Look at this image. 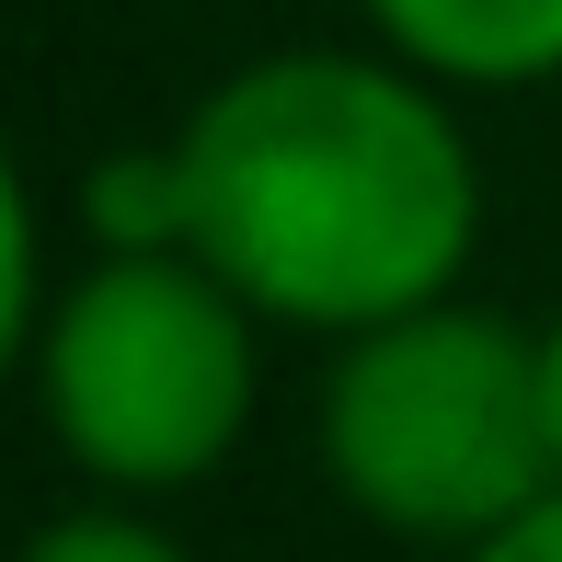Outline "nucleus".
Returning a JSON list of instances; mask_svg holds the SVG:
<instances>
[{
    "instance_id": "f257e3e1",
    "label": "nucleus",
    "mask_w": 562,
    "mask_h": 562,
    "mask_svg": "<svg viewBox=\"0 0 562 562\" xmlns=\"http://www.w3.org/2000/svg\"><path fill=\"white\" fill-rule=\"evenodd\" d=\"M184 252L288 334H368L471 276L482 161L459 92L391 46H276L195 92Z\"/></svg>"
},
{
    "instance_id": "f03ea898",
    "label": "nucleus",
    "mask_w": 562,
    "mask_h": 562,
    "mask_svg": "<svg viewBox=\"0 0 562 562\" xmlns=\"http://www.w3.org/2000/svg\"><path fill=\"white\" fill-rule=\"evenodd\" d=\"M322 482L391 540L471 551L517 505L551 494V414H540V334L482 299H425L368 334H334L311 414Z\"/></svg>"
},
{
    "instance_id": "7ed1b4c3",
    "label": "nucleus",
    "mask_w": 562,
    "mask_h": 562,
    "mask_svg": "<svg viewBox=\"0 0 562 562\" xmlns=\"http://www.w3.org/2000/svg\"><path fill=\"white\" fill-rule=\"evenodd\" d=\"M35 414L104 494H184L252 437L265 311L207 252H92L35 334Z\"/></svg>"
},
{
    "instance_id": "20e7f679",
    "label": "nucleus",
    "mask_w": 562,
    "mask_h": 562,
    "mask_svg": "<svg viewBox=\"0 0 562 562\" xmlns=\"http://www.w3.org/2000/svg\"><path fill=\"white\" fill-rule=\"evenodd\" d=\"M391 58L448 92H540L562 81V0H356Z\"/></svg>"
},
{
    "instance_id": "39448f33",
    "label": "nucleus",
    "mask_w": 562,
    "mask_h": 562,
    "mask_svg": "<svg viewBox=\"0 0 562 562\" xmlns=\"http://www.w3.org/2000/svg\"><path fill=\"white\" fill-rule=\"evenodd\" d=\"M81 218H92V252H172V241H184V149L149 138V149L92 161Z\"/></svg>"
},
{
    "instance_id": "423d86ee",
    "label": "nucleus",
    "mask_w": 562,
    "mask_h": 562,
    "mask_svg": "<svg viewBox=\"0 0 562 562\" xmlns=\"http://www.w3.org/2000/svg\"><path fill=\"white\" fill-rule=\"evenodd\" d=\"M46 218H35V184H23L12 138H0V379L35 368V334H46Z\"/></svg>"
},
{
    "instance_id": "0eeeda50",
    "label": "nucleus",
    "mask_w": 562,
    "mask_h": 562,
    "mask_svg": "<svg viewBox=\"0 0 562 562\" xmlns=\"http://www.w3.org/2000/svg\"><path fill=\"white\" fill-rule=\"evenodd\" d=\"M12 562H195V551L172 540L161 517H138V505H69V517H46Z\"/></svg>"
},
{
    "instance_id": "6e6552de",
    "label": "nucleus",
    "mask_w": 562,
    "mask_h": 562,
    "mask_svg": "<svg viewBox=\"0 0 562 562\" xmlns=\"http://www.w3.org/2000/svg\"><path fill=\"white\" fill-rule=\"evenodd\" d=\"M459 562H562V482H551L540 505H517V517H505L494 540H471Z\"/></svg>"
},
{
    "instance_id": "1a4fd4ad",
    "label": "nucleus",
    "mask_w": 562,
    "mask_h": 562,
    "mask_svg": "<svg viewBox=\"0 0 562 562\" xmlns=\"http://www.w3.org/2000/svg\"><path fill=\"white\" fill-rule=\"evenodd\" d=\"M540 414H551V471H562V311L540 322Z\"/></svg>"
}]
</instances>
